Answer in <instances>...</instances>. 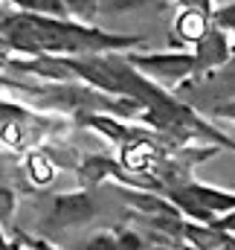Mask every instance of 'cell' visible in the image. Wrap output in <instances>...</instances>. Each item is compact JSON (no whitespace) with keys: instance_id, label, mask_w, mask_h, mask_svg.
I'll return each mask as SVG.
<instances>
[{"instance_id":"8992f818","label":"cell","mask_w":235,"mask_h":250,"mask_svg":"<svg viewBox=\"0 0 235 250\" xmlns=\"http://www.w3.org/2000/svg\"><path fill=\"white\" fill-rule=\"evenodd\" d=\"M64 3H67V9H73L76 15H81V18H84V15H90V12H93V6H96L99 0H64Z\"/></svg>"},{"instance_id":"5b68a950","label":"cell","mask_w":235,"mask_h":250,"mask_svg":"<svg viewBox=\"0 0 235 250\" xmlns=\"http://www.w3.org/2000/svg\"><path fill=\"white\" fill-rule=\"evenodd\" d=\"M38 9H44L50 15H59V18L67 15V3L64 0H38Z\"/></svg>"},{"instance_id":"277c9868","label":"cell","mask_w":235,"mask_h":250,"mask_svg":"<svg viewBox=\"0 0 235 250\" xmlns=\"http://www.w3.org/2000/svg\"><path fill=\"white\" fill-rule=\"evenodd\" d=\"M12 209H15V195H12L9 189H0V221L9 218Z\"/></svg>"},{"instance_id":"ba28073f","label":"cell","mask_w":235,"mask_h":250,"mask_svg":"<svg viewBox=\"0 0 235 250\" xmlns=\"http://www.w3.org/2000/svg\"><path fill=\"white\" fill-rule=\"evenodd\" d=\"M12 3H18L20 9H38V0H12Z\"/></svg>"},{"instance_id":"9c48e42d","label":"cell","mask_w":235,"mask_h":250,"mask_svg":"<svg viewBox=\"0 0 235 250\" xmlns=\"http://www.w3.org/2000/svg\"><path fill=\"white\" fill-rule=\"evenodd\" d=\"M0 250H6V245H3V242H0Z\"/></svg>"},{"instance_id":"3957f363","label":"cell","mask_w":235,"mask_h":250,"mask_svg":"<svg viewBox=\"0 0 235 250\" xmlns=\"http://www.w3.org/2000/svg\"><path fill=\"white\" fill-rule=\"evenodd\" d=\"M177 32L183 38H189V41H200L203 32H206V18L197 9H186L180 15V21H177Z\"/></svg>"},{"instance_id":"7a4b0ae2","label":"cell","mask_w":235,"mask_h":250,"mask_svg":"<svg viewBox=\"0 0 235 250\" xmlns=\"http://www.w3.org/2000/svg\"><path fill=\"white\" fill-rule=\"evenodd\" d=\"M145 67H151V70H157V73H163V76H183L186 70H192V59H186V56H157V59H145Z\"/></svg>"},{"instance_id":"52a82bcc","label":"cell","mask_w":235,"mask_h":250,"mask_svg":"<svg viewBox=\"0 0 235 250\" xmlns=\"http://www.w3.org/2000/svg\"><path fill=\"white\" fill-rule=\"evenodd\" d=\"M87 250H117V245H114L111 239H105V236H102V239H93V245H90Z\"/></svg>"},{"instance_id":"6da1fadb","label":"cell","mask_w":235,"mask_h":250,"mask_svg":"<svg viewBox=\"0 0 235 250\" xmlns=\"http://www.w3.org/2000/svg\"><path fill=\"white\" fill-rule=\"evenodd\" d=\"M93 212L90 201L84 195H61L56 198V207H53V224L61 227V224H76V221H87Z\"/></svg>"}]
</instances>
